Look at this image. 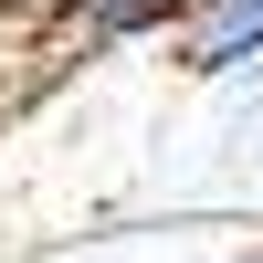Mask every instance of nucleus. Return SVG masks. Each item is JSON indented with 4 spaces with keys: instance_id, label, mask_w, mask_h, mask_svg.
I'll return each instance as SVG.
<instances>
[{
    "instance_id": "obj_1",
    "label": "nucleus",
    "mask_w": 263,
    "mask_h": 263,
    "mask_svg": "<svg viewBox=\"0 0 263 263\" xmlns=\"http://www.w3.org/2000/svg\"><path fill=\"white\" fill-rule=\"evenodd\" d=\"M168 53L190 74H242V63H263V0H190L179 32H168Z\"/></svg>"
},
{
    "instance_id": "obj_2",
    "label": "nucleus",
    "mask_w": 263,
    "mask_h": 263,
    "mask_svg": "<svg viewBox=\"0 0 263 263\" xmlns=\"http://www.w3.org/2000/svg\"><path fill=\"white\" fill-rule=\"evenodd\" d=\"M190 0H74V32L84 42H126V32H179Z\"/></svg>"
},
{
    "instance_id": "obj_3",
    "label": "nucleus",
    "mask_w": 263,
    "mask_h": 263,
    "mask_svg": "<svg viewBox=\"0 0 263 263\" xmlns=\"http://www.w3.org/2000/svg\"><path fill=\"white\" fill-rule=\"evenodd\" d=\"M11 42H21V21H11V11H0V53H11Z\"/></svg>"
},
{
    "instance_id": "obj_4",
    "label": "nucleus",
    "mask_w": 263,
    "mask_h": 263,
    "mask_svg": "<svg viewBox=\"0 0 263 263\" xmlns=\"http://www.w3.org/2000/svg\"><path fill=\"white\" fill-rule=\"evenodd\" d=\"M242 263H263V253H242Z\"/></svg>"
}]
</instances>
